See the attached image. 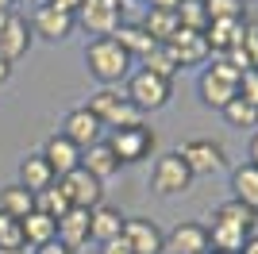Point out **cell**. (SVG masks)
I'll use <instances>...</instances> for the list:
<instances>
[{
    "label": "cell",
    "mask_w": 258,
    "mask_h": 254,
    "mask_svg": "<svg viewBox=\"0 0 258 254\" xmlns=\"http://www.w3.org/2000/svg\"><path fill=\"white\" fill-rule=\"evenodd\" d=\"M85 66H89V74L97 77L104 89L119 85L131 74V58L123 54V46H119L116 39H93L85 46Z\"/></svg>",
    "instance_id": "cell-1"
},
{
    "label": "cell",
    "mask_w": 258,
    "mask_h": 254,
    "mask_svg": "<svg viewBox=\"0 0 258 254\" xmlns=\"http://www.w3.org/2000/svg\"><path fill=\"white\" fill-rule=\"evenodd\" d=\"M239 77H243V74H239L227 58H216L205 74H201V81H197L201 100H205L208 108H220V112H224V108L239 96Z\"/></svg>",
    "instance_id": "cell-2"
},
{
    "label": "cell",
    "mask_w": 258,
    "mask_h": 254,
    "mask_svg": "<svg viewBox=\"0 0 258 254\" xmlns=\"http://www.w3.org/2000/svg\"><path fill=\"white\" fill-rule=\"evenodd\" d=\"M89 112L100 119V127L108 131H119V127H131V123H143V112L131 104L127 96H119L116 89H97V93L89 96Z\"/></svg>",
    "instance_id": "cell-3"
},
{
    "label": "cell",
    "mask_w": 258,
    "mask_h": 254,
    "mask_svg": "<svg viewBox=\"0 0 258 254\" xmlns=\"http://www.w3.org/2000/svg\"><path fill=\"white\" fill-rule=\"evenodd\" d=\"M108 147L116 150L119 166H131V162H143L151 158L154 147H158V135H154L147 123H131V127H119V131H112V135L104 139Z\"/></svg>",
    "instance_id": "cell-4"
},
{
    "label": "cell",
    "mask_w": 258,
    "mask_h": 254,
    "mask_svg": "<svg viewBox=\"0 0 258 254\" xmlns=\"http://www.w3.org/2000/svg\"><path fill=\"white\" fill-rule=\"evenodd\" d=\"M131 100V104L139 108L143 116L147 112H158V108L170 104V96H173V85L166 81V77L158 74H147V70H135V74L127 77V93H123Z\"/></svg>",
    "instance_id": "cell-5"
},
{
    "label": "cell",
    "mask_w": 258,
    "mask_h": 254,
    "mask_svg": "<svg viewBox=\"0 0 258 254\" xmlns=\"http://www.w3.org/2000/svg\"><path fill=\"white\" fill-rule=\"evenodd\" d=\"M151 189L158 193V197H181V193L193 189V173L177 158V150H173V154H162L151 166Z\"/></svg>",
    "instance_id": "cell-6"
},
{
    "label": "cell",
    "mask_w": 258,
    "mask_h": 254,
    "mask_svg": "<svg viewBox=\"0 0 258 254\" xmlns=\"http://www.w3.org/2000/svg\"><path fill=\"white\" fill-rule=\"evenodd\" d=\"M74 23H77V27H85L93 39H112L116 27L123 23V12H119L112 0H81Z\"/></svg>",
    "instance_id": "cell-7"
},
{
    "label": "cell",
    "mask_w": 258,
    "mask_h": 254,
    "mask_svg": "<svg viewBox=\"0 0 258 254\" xmlns=\"http://www.w3.org/2000/svg\"><path fill=\"white\" fill-rule=\"evenodd\" d=\"M177 158L189 166L193 177H208V173H216V169L227 166L224 147L212 143V139H189V143H181V147H177Z\"/></svg>",
    "instance_id": "cell-8"
},
{
    "label": "cell",
    "mask_w": 258,
    "mask_h": 254,
    "mask_svg": "<svg viewBox=\"0 0 258 254\" xmlns=\"http://www.w3.org/2000/svg\"><path fill=\"white\" fill-rule=\"evenodd\" d=\"M58 189L66 193V201H70V208H100L104 204V185H100L93 173H85V169L77 166L74 173H66V177H58Z\"/></svg>",
    "instance_id": "cell-9"
},
{
    "label": "cell",
    "mask_w": 258,
    "mask_h": 254,
    "mask_svg": "<svg viewBox=\"0 0 258 254\" xmlns=\"http://www.w3.org/2000/svg\"><path fill=\"white\" fill-rule=\"evenodd\" d=\"M208 250H212L208 246V227L197 220H181L166 235V250L162 254H208Z\"/></svg>",
    "instance_id": "cell-10"
},
{
    "label": "cell",
    "mask_w": 258,
    "mask_h": 254,
    "mask_svg": "<svg viewBox=\"0 0 258 254\" xmlns=\"http://www.w3.org/2000/svg\"><path fill=\"white\" fill-rule=\"evenodd\" d=\"M62 135L74 143V147H93V143H100V135H104V127H100V119L89 112L85 104L81 108H74V112H66V119H62Z\"/></svg>",
    "instance_id": "cell-11"
},
{
    "label": "cell",
    "mask_w": 258,
    "mask_h": 254,
    "mask_svg": "<svg viewBox=\"0 0 258 254\" xmlns=\"http://www.w3.org/2000/svg\"><path fill=\"white\" fill-rule=\"evenodd\" d=\"M74 31H77L74 16H62V12H54L50 4H39V8H35L31 35H39V39H46V42H66Z\"/></svg>",
    "instance_id": "cell-12"
},
{
    "label": "cell",
    "mask_w": 258,
    "mask_h": 254,
    "mask_svg": "<svg viewBox=\"0 0 258 254\" xmlns=\"http://www.w3.org/2000/svg\"><path fill=\"white\" fill-rule=\"evenodd\" d=\"M58 243H62L66 250H74V254L93 243V220H89L85 208H70L62 220H58Z\"/></svg>",
    "instance_id": "cell-13"
},
{
    "label": "cell",
    "mask_w": 258,
    "mask_h": 254,
    "mask_svg": "<svg viewBox=\"0 0 258 254\" xmlns=\"http://www.w3.org/2000/svg\"><path fill=\"white\" fill-rule=\"evenodd\" d=\"M46 158V166L54 169V177H66V173H74L77 166H81V147H74L70 139L58 131V135H50L43 143V150H39Z\"/></svg>",
    "instance_id": "cell-14"
},
{
    "label": "cell",
    "mask_w": 258,
    "mask_h": 254,
    "mask_svg": "<svg viewBox=\"0 0 258 254\" xmlns=\"http://www.w3.org/2000/svg\"><path fill=\"white\" fill-rule=\"evenodd\" d=\"M166 46H170V54H173V62H177V70H185V66H201L208 58V39H205V31H177L173 35L170 42H166Z\"/></svg>",
    "instance_id": "cell-15"
},
{
    "label": "cell",
    "mask_w": 258,
    "mask_h": 254,
    "mask_svg": "<svg viewBox=\"0 0 258 254\" xmlns=\"http://www.w3.org/2000/svg\"><path fill=\"white\" fill-rule=\"evenodd\" d=\"M123 239H127L131 254H162L166 250V235L158 231L154 220H127L123 223Z\"/></svg>",
    "instance_id": "cell-16"
},
{
    "label": "cell",
    "mask_w": 258,
    "mask_h": 254,
    "mask_svg": "<svg viewBox=\"0 0 258 254\" xmlns=\"http://www.w3.org/2000/svg\"><path fill=\"white\" fill-rule=\"evenodd\" d=\"M31 39H35V35H31V23L23 20V16H16V12H12L8 23H4V31H0V54H4V58L16 66L23 54L31 50Z\"/></svg>",
    "instance_id": "cell-17"
},
{
    "label": "cell",
    "mask_w": 258,
    "mask_h": 254,
    "mask_svg": "<svg viewBox=\"0 0 258 254\" xmlns=\"http://www.w3.org/2000/svg\"><path fill=\"white\" fill-rule=\"evenodd\" d=\"M243 35H247V20H208L205 27L208 50L216 54H231L235 46H243Z\"/></svg>",
    "instance_id": "cell-18"
},
{
    "label": "cell",
    "mask_w": 258,
    "mask_h": 254,
    "mask_svg": "<svg viewBox=\"0 0 258 254\" xmlns=\"http://www.w3.org/2000/svg\"><path fill=\"white\" fill-rule=\"evenodd\" d=\"M81 169H85V173H93V177L104 185L108 177H116V173H119V158H116V150L100 139V143H93V147L81 150Z\"/></svg>",
    "instance_id": "cell-19"
},
{
    "label": "cell",
    "mask_w": 258,
    "mask_h": 254,
    "mask_svg": "<svg viewBox=\"0 0 258 254\" xmlns=\"http://www.w3.org/2000/svg\"><path fill=\"white\" fill-rule=\"evenodd\" d=\"M54 181H58V177H54V169L46 166V158H43V154H27V158L20 162V185H23L27 193H31V197L46 193V189L54 185Z\"/></svg>",
    "instance_id": "cell-20"
},
{
    "label": "cell",
    "mask_w": 258,
    "mask_h": 254,
    "mask_svg": "<svg viewBox=\"0 0 258 254\" xmlns=\"http://www.w3.org/2000/svg\"><path fill=\"white\" fill-rule=\"evenodd\" d=\"M231 201H239L243 208L258 212V166L243 162L231 169Z\"/></svg>",
    "instance_id": "cell-21"
},
{
    "label": "cell",
    "mask_w": 258,
    "mask_h": 254,
    "mask_svg": "<svg viewBox=\"0 0 258 254\" xmlns=\"http://www.w3.org/2000/svg\"><path fill=\"white\" fill-rule=\"evenodd\" d=\"M112 39H116L119 46H123V54H127L131 62H135V58H139V62H143V58H147V54H151L154 46H158V42H154L151 35L143 31V23H119Z\"/></svg>",
    "instance_id": "cell-22"
},
{
    "label": "cell",
    "mask_w": 258,
    "mask_h": 254,
    "mask_svg": "<svg viewBox=\"0 0 258 254\" xmlns=\"http://www.w3.org/2000/svg\"><path fill=\"white\" fill-rule=\"evenodd\" d=\"M89 220H93V243H108V239H119L123 235V223L127 216L112 204H100V208L89 212Z\"/></svg>",
    "instance_id": "cell-23"
},
{
    "label": "cell",
    "mask_w": 258,
    "mask_h": 254,
    "mask_svg": "<svg viewBox=\"0 0 258 254\" xmlns=\"http://www.w3.org/2000/svg\"><path fill=\"white\" fill-rule=\"evenodd\" d=\"M0 212L12 216V220H27L35 212V197L23 189L20 181H16V185H4V189H0Z\"/></svg>",
    "instance_id": "cell-24"
},
{
    "label": "cell",
    "mask_w": 258,
    "mask_h": 254,
    "mask_svg": "<svg viewBox=\"0 0 258 254\" xmlns=\"http://www.w3.org/2000/svg\"><path fill=\"white\" fill-rule=\"evenodd\" d=\"M20 227H23V243L31 246H43V243H50V239H58V220H50V216H43V212H31L27 220H20Z\"/></svg>",
    "instance_id": "cell-25"
},
{
    "label": "cell",
    "mask_w": 258,
    "mask_h": 254,
    "mask_svg": "<svg viewBox=\"0 0 258 254\" xmlns=\"http://www.w3.org/2000/svg\"><path fill=\"white\" fill-rule=\"evenodd\" d=\"M143 31L151 35L158 46H166L173 35L181 31V20H177V12H147V20H143Z\"/></svg>",
    "instance_id": "cell-26"
},
{
    "label": "cell",
    "mask_w": 258,
    "mask_h": 254,
    "mask_svg": "<svg viewBox=\"0 0 258 254\" xmlns=\"http://www.w3.org/2000/svg\"><path fill=\"white\" fill-rule=\"evenodd\" d=\"M212 220H224V223H235V227H243V231H250L254 235V223H258V212H250V208H243L239 201H224L220 208H216V216Z\"/></svg>",
    "instance_id": "cell-27"
},
{
    "label": "cell",
    "mask_w": 258,
    "mask_h": 254,
    "mask_svg": "<svg viewBox=\"0 0 258 254\" xmlns=\"http://www.w3.org/2000/svg\"><path fill=\"white\" fill-rule=\"evenodd\" d=\"M35 212H43V216H50V220H62L66 212H70V201H66V193L58 189V181H54L46 193L35 197Z\"/></svg>",
    "instance_id": "cell-28"
},
{
    "label": "cell",
    "mask_w": 258,
    "mask_h": 254,
    "mask_svg": "<svg viewBox=\"0 0 258 254\" xmlns=\"http://www.w3.org/2000/svg\"><path fill=\"white\" fill-rule=\"evenodd\" d=\"M224 119H227L231 127H247V131L254 127V131H258V108H254V104H247L243 96H235V100L224 108Z\"/></svg>",
    "instance_id": "cell-29"
},
{
    "label": "cell",
    "mask_w": 258,
    "mask_h": 254,
    "mask_svg": "<svg viewBox=\"0 0 258 254\" xmlns=\"http://www.w3.org/2000/svg\"><path fill=\"white\" fill-rule=\"evenodd\" d=\"M143 70H147V74L166 77V81H173V74H177V62H173L170 46H154V50L143 58Z\"/></svg>",
    "instance_id": "cell-30"
},
{
    "label": "cell",
    "mask_w": 258,
    "mask_h": 254,
    "mask_svg": "<svg viewBox=\"0 0 258 254\" xmlns=\"http://www.w3.org/2000/svg\"><path fill=\"white\" fill-rule=\"evenodd\" d=\"M177 20H181L185 31H205L208 27L205 0H181V4H177Z\"/></svg>",
    "instance_id": "cell-31"
},
{
    "label": "cell",
    "mask_w": 258,
    "mask_h": 254,
    "mask_svg": "<svg viewBox=\"0 0 258 254\" xmlns=\"http://www.w3.org/2000/svg\"><path fill=\"white\" fill-rule=\"evenodd\" d=\"M0 250H27L20 220H12V216H4V212H0Z\"/></svg>",
    "instance_id": "cell-32"
},
{
    "label": "cell",
    "mask_w": 258,
    "mask_h": 254,
    "mask_svg": "<svg viewBox=\"0 0 258 254\" xmlns=\"http://www.w3.org/2000/svg\"><path fill=\"white\" fill-rule=\"evenodd\" d=\"M208 20H247L243 0H205Z\"/></svg>",
    "instance_id": "cell-33"
},
{
    "label": "cell",
    "mask_w": 258,
    "mask_h": 254,
    "mask_svg": "<svg viewBox=\"0 0 258 254\" xmlns=\"http://www.w3.org/2000/svg\"><path fill=\"white\" fill-rule=\"evenodd\" d=\"M239 96L258 108V70H247V74L239 77Z\"/></svg>",
    "instance_id": "cell-34"
},
{
    "label": "cell",
    "mask_w": 258,
    "mask_h": 254,
    "mask_svg": "<svg viewBox=\"0 0 258 254\" xmlns=\"http://www.w3.org/2000/svg\"><path fill=\"white\" fill-rule=\"evenodd\" d=\"M239 50L247 54L250 70H258V27H250V23H247V35H243V46H239Z\"/></svg>",
    "instance_id": "cell-35"
},
{
    "label": "cell",
    "mask_w": 258,
    "mask_h": 254,
    "mask_svg": "<svg viewBox=\"0 0 258 254\" xmlns=\"http://www.w3.org/2000/svg\"><path fill=\"white\" fill-rule=\"evenodd\" d=\"M97 254H131V246H127V239L119 235V239H108V243H100Z\"/></svg>",
    "instance_id": "cell-36"
},
{
    "label": "cell",
    "mask_w": 258,
    "mask_h": 254,
    "mask_svg": "<svg viewBox=\"0 0 258 254\" xmlns=\"http://www.w3.org/2000/svg\"><path fill=\"white\" fill-rule=\"evenodd\" d=\"M54 12H62V16H77V8H81V0H46Z\"/></svg>",
    "instance_id": "cell-37"
},
{
    "label": "cell",
    "mask_w": 258,
    "mask_h": 254,
    "mask_svg": "<svg viewBox=\"0 0 258 254\" xmlns=\"http://www.w3.org/2000/svg\"><path fill=\"white\" fill-rule=\"evenodd\" d=\"M143 4H147L151 12H177V4H181V0H143Z\"/></svg>",
    "instance_id": "cell-38"
},
{
    "label": "cell",
    "mask_w": 258,
    "mask_h": 254,
    "mask_svg": "<svg viewBox=\"0 0 258 254\" xmlns=\"http://www.w3.org/2000/svg\"><path fill=\"white\" fill-rule=\"evenodd\" d=\"M31 254H74V250H66V246L58 243V239H50V243H43V246H35Z\"/></svg>",
    "instance_id": "cell-39"
},
{
    "label": "cell",
    "mask_w": 258,
    "mask_h": 254,
    "mask_svg": "<svg viewBox=\"0 0 258 254\" xmlns=\"http://www.w3.org/2000/svg\"><path fill=\"white\" fill-rule=\"evenodd\" d=\"M8 77H12V62H8V58H4V54H0V85L8 81Z\"/></svg>",
    "instance_id": "cell-40"
},
{
    "label": "cell",
    "mask_w": 258,
    "mask_h": 254,
    "mask_svg": "<svg viewBox=\"0 0 258 254\" xmlns=\"http://www.w3.org/2000/svg\"><path fill=\"white\" fill-rule=\"evenodd\" d=\"M239 254H258V235H250L247 243H243V250H239Z\"/></svg>",
    "instance_id": "cell-41"
},
{
    "label": "cell",
    "mask_w": 258,
    "mask_h": 254,
    "mask_svg": "<svg viewBox=\"0 0 258 254\" xmlns=\"http://www.w3.org/2000/svg\"><path fill=\"white\" fill-rule=\"evenodd\" d=\"M250 166H258V131H254V139H250Z\"/></svg>",
    "instance_id": "cell-42"
},
{
    "label": "cell",
    "mask_w": 258,
    "mask_h": 254,
    "mask_svg": "<svg viewBox=\"0 0 258 254\" xmlns=\"http://www.w3.org/2000/svg\"><path fill=\"white\" fill-rule=\"evenodd\" d=\"M112 4H116V8H119V12H127V8H131V4H135V0H112Z\"/></svg>",
    "instance_id": "cell-43"
},
{
    "label": "cell",
    "mask_w": 258,
    "mask_h": 254,
    "mask_svg": "<svg viewBox=\"0 0 258 254\" xmlns=\"http://www.w3.org/2000/svg\"><path fill=\"white\" fill-rule=\"evenodd\" d=\"M12 4H16V0H0V12L8 16V12H12Z\"/></svg>",
    "instance_id": "cell-44"
},
{
    "label": "cell",
    "mask_w": 258,
    "mask_h": 254,
    "mask_svg": "<svg viewBox=\"0 0 258 254\" xmlns=\"http://www.w3.org/2000/svg\"><path fill=\"white\" fill-rule=\"evenodd\" d=\"M8 16H12V12H8ZM8 16H4V12H0V31H4V23H8Z\"/></svg>",
    "instance_id": "cell-45"
},
{
    "label": "cell",
    "mask_w": 258,
    "mask_h": 254,
    "mask_svg": "<svg viewBox=\"0 0 258 254\" xmlns=\"http://www.w3.org/2000/svg\"><path fill=\"white\" fill-rule=\"evenodd\" d=\"M0 254H27V250H0Z\"/></svg>",
    "instance_id": "cell-46"
},
{
    "label": "cell",
    "mask_w": 258,
    "mask_h": 254,
    "mask_svg": "<svg viewBox=\"0 0 258 254\" xmlns=\"http://www.w3.org/2000/svg\"><path fill=\"white\" fill-rule=\"evenodd\" d=\"M16 4H39V0H16Z\"/></svg>",
    "instance_id": "cell-47"
},
{
    "label": "cell",
    "mask_w": 258,
    "mask_h": 254,
    "mask_svg": "<svg viewBox=\"0 0 258 254\" xmlns=\"http://www.w3.org/2000/svg\"><path fill=\"white\" fill-rule=\"evenodd\" d=\"M208 254H212V250H208Z\"/></svg>",
    "instance_id": "cell-48"
},
{
    "label": "cell",
    "mask_w": 258,
    "mask_h": 254,
    "mask_svg": "<svg viewBox=\"0 0 258 254\" xmlns=\"http://www.w3.org/2000/svg\"><path fill=\"white\" fill-rule=\"evenodd\" d=\"M212 254H216V250H212Z\"/></svg>",
    "instance_id": "cell-49"
}]
</instances>
